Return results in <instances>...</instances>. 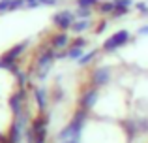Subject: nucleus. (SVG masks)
<instances>
[{"mask_svg": "<svg viewBox=\"0 0 148 143\" xmlns=\"http://www.w3.org/2000/svg\"><path fill=\"white\" fill-rule=\"evenodd\" d=\"M54 60H56V53H54V49L40 51V55H38V59H36V68L40 70L41 77H45V73L51 70V66H53Z\"/></svg>", "mask_w": 148, "mask_h": 143, "instance_id": "2", "label": "nucleus"}, {"mask_svg": "<svg viewBox=\"0 0 148 143\" xmlns=\"http://www.w3.org/2000/svg\"><path fill=\"white\" fill-rule=\"evenodd\" d=\"M90 15H92V10H88V8H77L75 11L77 19H90Z\"/></svg>", "mask_w": 148, "mask_h": 143, "instance_id": "16", "label": "nucleus"}, {"mask_svg": "<svg viewBox=\"0 0 148 143\" xmlns=\"http://www.w3.org/2000/svg\"><path fill=\"white\" fill-rule=\"evenodd\" d=\"M25 4H26V8H30V10H34V8H40V6H41L40 0H25Z\"/></svg>", "mask_w": 148, "mask_h": 143, "instance_id": "21", "label": "nucleus"}, {"mask_svg": "<svg viewBox=\"0 0 148 143\" xmlns=\"http://www.w3.org/2000/svg\"><path fill=\"white\" fill-rule=\"evenodd\" d=\"M11 8H13V0H0V13L11 11Z\"/></svg>", "mask_w": 148, "mask_h": 143, "instance_id": "17", "label": "nucleus"}, {"mask_svg": "<svg viewBox=\"0 0 148 143\" xmlns=\"http://www.w3.org/2000/svg\"><path fill=\"white\" fill-rule=\"evenodd\" d=\"M135 8H137V11L141 15H148V4L146 2H137V4H135Z\"/></svg>", "mask_w": 148, "mask_h": 143, "instance_id": "18", "label": "nucleus"}, {"mask_svg": "<svg viewBox=\"0 0 148 143\" xmlns=\"http://www.w3.org/2000/svg\"><path fill=\"white\" fill-rule=\"evenodd\" d=\"M98 98H99V92H98V88H90V90H86L83 96H81V107L83 109H92V107L96 106V102H98Z\"/></svg>", "mask_w": 148, "mask_h": 143, "instance_id": "5", "label": "nucleus"}, {"mask_svg": "<svg viewBox=\"0 0 148 143\" xmlns=\"http://www.w3.org/2000/svg\"><path fill=\"white\" fill-rule=\"evenodd\" d=\"M96 57H98V51L94 49V51H90V53H84V55L77 60V64H79V66H88V64H90Z\"/></svg>", "mask_w": 148, "mask_h": 143, "instance_id": "10", "label": "nucleus"}, {"mask_svg": "<svg viewBox=\"0 0 148 143\" xmlns=\"http://www.w3.org/2000/svg\"><path fill=\"white\" fill-rule=\"evenodd\" d=\"M109 81H111V68L109 66H98L92 72V85H94L96 88L107 85Z\"/></svg>", "mask_w": 148, "mask_h": 143, "instance_id": "4", "label": "nucleus"}, {"mask_svg": "<svg viewBox=\"0 0 148 143\" xmlns=\"http://www.w3.org/2000/svg\"><path fill=\"white\" fill-rule=\"evenodd\" d=\"M105 28H107V21H101L99 25H98V28H96V34H101Z\"/></svg>", "mask_w": 148, "mask_h": 143, "instance_id": "23", "label": "nucleus"}, {"mask_svg": "<svg viewBox=\"0 0 148 143\" xmlns=\"http://www.w3.org/2000/svg\"><path fill=\"white\" fill-rule=\"evenodd\" d=\"M34 96H36V100H38V106L43 109L45 107V90L43 88H36V90H34Z\"/></svg>", "mask_w": 148, "mask_h": 143, "instance_id": "14", "label": "nucleus"}, {"mask_svg": "<svg viewBox=\"0 0 148 143\" xmlns=\"http://www.w3.org/2000/svg\"><path fill=\"white\" fill-rule=\"evenodd\" d=\"M130 40H131V36H130L127 30H118V32H114L111 38H107L103 41V51L105 53H114L116 49L124 47Z\"/></svg>", "mask_w": 148, "mask_h": 143, "instance_id": "1", "label": "nucleus"}, {"mask_svg": "<svg viewBox=\"0 0 148 143\" xmlns=\"http://www.w3.org/2000/svg\"><path fill=\"white\" fill-rule=\"evenodd\" d=\"M41 6H58V2L60 0H40Z\"/></svg>", "mask_w": 148, "mask_h": 143, "instance_id": "22", "label": "nucleus"}, {"mask_svg": "<svg viewBox=\"0 0 148 143\" xmlns=\"http://www.w3.org/2000/svg\"><path fill=\"white\" fill-rule=\"evenodd\" d=\"M69 44V36L66 32L62 34H56L54 38H51V47L54 49V51H58V49H66V45Z\"/></svg>", "mask_w": 148, "mask_h": 143, "instance_id": "7", "label": "nucleus"}, {"mask_svg": "<svg viewBox=\"0 0 148 143\" xmlns=\"http://www.w3.org/2000/svg\"><path fill=\"white\" fill-rule=\"evenodd\" d=\"M84 55V49L83 47H69V51H68V59H73V60H79L81 57Z\"/></svg>", "mask_w": 148, "mask_h": 143, "instance_id": "12", "label": "nucleus"}, {"mask_svg": "<svg viewBox=\"0 0 148 143\" xmlns=\"http://www.w3.org/2000/svg\"><path fill=\"white\" fill-rule=\"evenodd\" d=\"M75 21H77L75 13H73V11H69V10H62V11H58V13L53 15V25L58 26L60 30H64V32L71 28V25Z\"/></svg>", "mask_w": 148, "mask_h": 143, "instance_id": "3", "label": "nucleus"}, {"mask_svg": "<svg viewBox=\"0 0 148 143\" xmlns=\"http://www.w3.org/2000/svg\"><path fill=\"white\" fill-rule=\"evenodd\" d=\"M26 45H28V41H23V44H17V45H13V47L10 49V51H6L2 55V59L4 60H17L19 57L25 53V49H26Z\"/></svg>", "mask_w": 148, "mask_h": 143, "instance_id": "6", "label": "nucleus"}, {"mask_svg": "<svg viewBox=\"0 0 148 143\" xmlns=\"http://www.w3.org/2000/svg\"><path fill=\"white\" fill-rule=\"evenodd\" d=\"M98 10L101 13H112L114 11V0H107V2H99Z\"/></svg>", "mask_w": 148, "mask_h": 143, "instance_id": "11", "label": "nucleus"}, {"mask_svg": "<svg viewBox=\"0 0 148 143\" xmlns=\"http://www.w3.org/2000/svg\"><path fill=\"white\" fill-rule=\"evenodd\" d=\"M139 36H148V25H145V26L139 28Z\"/></svg>", "mask_w": 148, "mask_h": 143, "instance_id": "24", "label": "nucleus"}, {"mask_svg": "<svg viewBox=\"0 0 148 143\" xmlns=\"http://www.w3.org/2000/svg\"><path fill=\"white\" fill-rule=\"evenodd\" d=\"M86 44H88V41L84 40V38H75L71 45H73V47H86Z\"/></svg>", "mask_w": 148, "mask_h": 143, "instance_id": "20", "label": "nucleus"}, {"mask_svg": "<svg viewBox=\"0 0 148 143\" xmlns=\"http://www.w3.org/2000/svg\"><path fill=\"white\" fill-rule=\"evenodd\" d=\"M15 77H17V83L21 85V87L26 83V73H25V72H21V70H19L17 73H15Z\"/></svg>", "mask_w": 148, "mask_h": 143, "instance_id": "19", "label": "nucleus"}, {"mask_svg": "<svg viewBox=\"0 0 148 143\" xmlns=\"http://www.w3.org/2000/svg\"><path fill=\"white\" fill-rule=\"evenodd\" d=\"M23 94H25V92H17V94H13L10 98V106H11V109L15 111V113H19V109H21V102H23Z\"/></svg>", "mask_w": 148, "mask_h": 143, "instance_id": "9", "label": "nucleus"}, {"mask_svg": "<svg viewBox=\"0 0 148 143\" xmlns=\"http://www.w3.org/2000/svg\"><path fill=\"white\" fill-rule=\"evenodd\" d=\"M133 6V0H114V10H130Z\"/></svg>", "mask_w": 148, "mask_h": 143, "instance_id": "15", "label": "nucleus"}, {"mask_svg": "<svg viewBox=\"0 0 148 143\" xmlns=\"http://www.w3.org/2000/svg\"><path fill=\"white\" fill-rule=\"evenodd\" d=\"M90 26H92L90 19H77V21L71 25V28H69V30H73L75 34H81V32H84V30H88Z\"/></svg>", "mask_w": 148, "mask_h": 143, "instance_id": "8", "label": "nucleus"}, {"mask_svg": "<svg viewBox=\"0 0 148 143\" xmlns=\"http://www.w3.org/2000/svg\"><path fill=\"white\" fill-rule=\"evenodd\" d=\"M77 8H88L92 10L94 6H99V0H75Z\"/></svg>", "mask_w": 148, "mask_h": 143, "instance_id": "13", "label": "nucleus"}]
</instances>
